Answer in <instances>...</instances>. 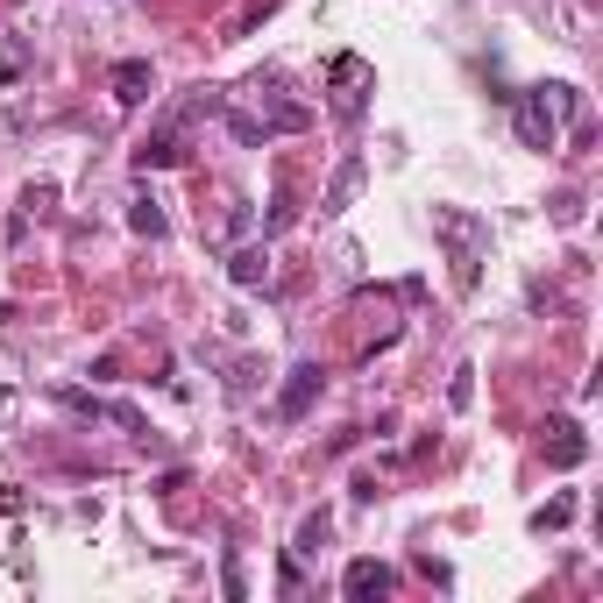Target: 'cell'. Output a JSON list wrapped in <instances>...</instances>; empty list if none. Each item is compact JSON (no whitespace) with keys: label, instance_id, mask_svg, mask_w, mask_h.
Instances as JSON below:
<instances>
[{"label":"cell","instance_id":"obj_1","mask_svg":"<svg viewBox=\"0 0 603 603\" xmlns=\"http://www.w3.org/2000/svg\"><path fill=\"white\" fill-rule=\"evenodd\" d=\"M227 114V128H235V143H270V135H299V128H313V114H305L299 100H284L278 86H263V79H249L235 100H221Z\"/></svg>","mask_w":603,"mask_h":603},{"label":"cell","instance_id":"obj_2","mask_svg":"<svg viewBox=\"0 0 603 603\" xmlns=\"http://www.w3.org/2000/svg\"><path fill=\"white\" fill-rule=\"evenodd\" d=\"M434 242L447 249V270H455L461 291L483 284V263H490V221L476 206H434Z\"/></svg>","mask_w":603,"mask_h":603},{"label":"cell","instance_id":"obj_3","mask_svg":"<svg viewBox=\"0 0 603 603\" xmlns=\"http://www.w3.org/2000/svg\"><path fill=\"white\" fill-rule=\"evenodd\" d=\"M512 121H518V143H525V149H554V143H561V114H554V100H547V86L512 93Z\"/></svg>","mask_w":603,"mask_h":603},{"label":"cell","instance_id":"obj_4","mask_svg":"<svg viewBox=\"0 0 603 603\" xmlns=\"http://www.w3.org/2000/svg\"><path fill=\"white\" fill-rule=\"evenodd\" d=\"M327 86H334V114H341V121H362V107H369V86H377V71H369V57L341 50L334 65H327Z\"/></svg>","mask_w":603,"mask_h":603},{"label":"cell","instance_id":"obj_5","mask_svg":"<svg viewBox=\"0 0 603 603\" xmlns=\"http://www.w3.org/2000/svg\"><path fill=\"white\" fill-rule=\"evenodd\" d=\"M320 391H327V369H320V362H291V369H284V391H278V419L299 426V419L320 405Z\"/></svg>","mask_w":603,"mask_h":603},{"label":"cell","instance_id":"obj_6","mask_svg":"<svg viewBox=\"0 0 603 603\" xmlns=\"http://www.w3.org/2000/svg\"><path fill=\"white\" fill-rule=\"evenodd\" d=\"M57 405H65L71 419H107V426H121V434H149L135 405H114V398H93V391H57Z\"/></svg>","mask_w":603,"mask_h":603},{"label":"cell","instance_id":"obj_7","mask_svg":"<svg viewBox=\"0 0 603 603\" xmlns=\"http://www.w3.org/2000/svg\"><path fill=\"white\" fill-rule=\"evenodd\" d=\"M171 164H185V121H178V114L135 143V171H171Z\"/></svg>","mask_w":603,"mask_h":603},{"label":"cell","instance_id":"obj_8","mask_svg":"<svg viewBox=\"0 0 603 603\" xmlns=\"http://www.w3.org/2000/svg\"><path fill=\"white\" fill-rule=\"evenodd\" d=\"M341 596L348 603H383L391 596V568H383V561H348V575H341Z\"/></svg>","mask_w":603,"mask_h":603},{"label":"cell","instance_id":"obj_9","mask_svg":"<svg viewBox=\"0 0 603 603\" xmlns=\"http://www.w3.org/2000/svg\"><path fill=\"white\" fill-rule=\"evenodd\" d=\"M590 461V440H582L575 419H547V469H582Z\"/></svg>","mask_w":603,"mask_h":603},{"label":"cell","instance_id":"obj_10","mask_svg":"<svg viewBox=\"0 0 603 603\" xmlns=\"http://www.w3.org/2000/svg\"><path fill=\"white\" fill-rule=\"evenodd\" d=\"M107 86H114V100H121V107H143L149 86H157V71H149V57H121V65L107 71Z\"/></svg>","mask_w":603,"mask_h":603},{"label":"cell","instance_id":"obj_11","mask_svg":"<svg viewBox=\"0 0 603 603\" xmlns=\"http://www.w3.org/2000/svg\"><path fill=\"white\" fill-rule=\"evenodd\" d=\"M362 178H369V164L356 157V149H348V157H341V171L327 178V200H320V213H348V206H356V192H362Z\"/></svg>","mask_w":603,"mask_h":603},{"label":"cell","instance_id":"obj_12","mask_svg":"<svg viewBox=\"0 0 603 603\" xmlns=\"http://www.w3.org/2000/svg\"><path fill=\"white\" fill-rule=\"evenodd\" d=\"M227 278H235L242 291H256V284H270V249H263V242H249V249H235V256H227Z\"/></svg>","mask_w":603,"mask_h":603},{"label":"cell","instance_id":"obj_13","mask_svg":"<svg viewBox=\"0 0 603 603\" xmlns=\"http://www.w3.org/2000/svg\"><path fill=\"white\" fill-rule=\"evenodd\" d=\"M29 65H36V50L22 43V36H0V93H8L14 79H22Z\"/></svg>","mask_w":603,"mask_h":603},{"label":"cell","instance_id":"obj_14","mask_svg":"<svg viewBox=\"0 0 603 603\" xmlns=\"http://www.w3.org/2000/svg\"><path fill=\"white\" fill-rule=\"evenodd\" d=\"M128 227H135V235H149V242H164V235H171V221H164V206H157V200H149V192H143V200H135V206H128Z\"/></svg>","mask_w":603,"mask_h":603},{"label":"cell","instance_id":"obj_15","mask_svg":"<svg viewBox=\"0 0 603 603\" xmlns=\"http://www.w3.org/2000/svg\"><path fill=\"white\" fill-rule=\"evenodd\" d=\"M568 518H575V497H547V504L533 512V533H561Z\"/></svg>","mask_w":603,"mask_h":603},{"label":"cell","instance_id":"obj_16","mask_svg":"<svg viewBox=\"0 0 603 603\" xmlns=\"http://www.w3.org/2000/svg\"><path fill=\"white\" fill-rule=\"evenodd\" d=\"M327 533H334V518H327V512H313V518L299 525V547H291V554H320V547H327Z\"/></svg>","mask_w":603,"mask_h":603},{"label":"cell","instance_id":"obj_17","mask_svg":"<svg viewBox=\"0 0 603 603\" xmlns=\"http://www.w3.org/2000/svg\"><path fill=\"white\" fill-rule=\"evenodd\" d=\"M469 398H476V369H455V383H447V405H455V412H469Z\"/></svg>","mask_w":603,"mask_h":603},{"label":"cell","instance_id":"obj_18","mask_svg":"<svg viewBox=\"0 0 603 603\" xmlns=\"http://www.w3.org/2000/svg\"><path fill=\"white\" fill-rule=\"evenodd\" d=\"M263 227H270V235H278V227H291V192H278V200H270V221H263Z\"/></svg>","mask_w":603,"mask_h":603},{"label":"cell","instance_id":"obj_19","mask_svg":"<svg viewBox=\"0 0 603 603\" xmlns=\"http://www.w3.org/2000/svg\"><path fill=\"white\" fill-rule=\"evenodd\" d=\"M22 206H29V213H43V206H57V185H29V192H22Z\"/></svg>","mask_w":603,"mask_h":603},{"label":"cell","instance_id":"obj_20","mask_svg":"<svg viewBox=\"0 0 603 603\" xmlns=\"http://www.w3.org/2000/svg\"><path fill=\"white\" fill-rule=\"evenodd\" d=\"M0 412H8V391H0Z\"/></svg>","mask_w":603,"mask_h":603}]
</instances>
